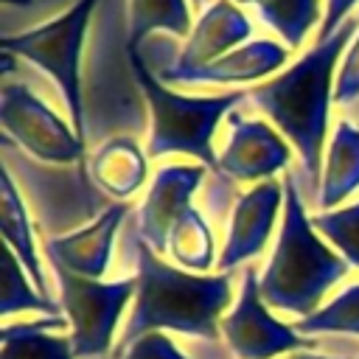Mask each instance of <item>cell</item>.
<instances>
[{"mask_svg": "<svg viewBox=\"0 0 359 359\" xmlns=\"http://www.w3.org/2000/svg\"><path fill=\"white\" fill-rule=\"evenodd\" d=\"M359 191V123L339 118L323 160V180L314 205L320 210L342 208V202Z\"/></svg>", "mask_w": 359, "mask_h": 359, "instance_id": "cell-17", "label": "cell"}, {"mask_svg": "<svg viewBox=\"0 0 359 359\" xmlns=\"http://www.w3.org/2000/svg\"><path fill=\"white\" fill-rule=\"evenodd\" d=\"M356 101H359V31L342 53V62L337 70V84H334V104L348 107Z\"/></svg>", "mask_w": 359, "mask_h": 359, "instance_id": "cell-26", "label": "cell"}, {"mask_svg": "<svg viewBox=\"0 0 359 359\" xmlns=\"http://www.w3.org/2000/svg\"><path fill=\"white\" fill-rule=\"evenodd\" d=\"M48 266L56 278L59 306L70 325L67 334L76 359H109L118 342L115 331L121 325V317L137 292L135 275L118 280H93L79 278L56 264Z\"/></svg>", "mask_w": 359, "mask_h": 359, "instance_id": "cell-6", "label": "cell"}, {"mask_svg": "<svg viewBox=\"0 0 359 359\" xmlns=\"http://www.w3.org/2000/svg\"><path fill=\"white\" fill-rule=\"evenodd\" d=\"M98 0H76L67 11L20 34H3V53L31 62L36 70L48 73L56 84L76 135L87 143L84 118V90H81V50Z\"/></svg>", "mask_w": 359, "mask_h": 359, "instance_id": "cell-5", "label": "cell"}, {"mask_svg": "<svg viewBox=\"0 0 359 359\" xmlns=\"http://www.w3.org/2000/svg\"><path fill=\"white\" fill-rule=\"evenodd\" d=\"M261 272L244 266L236 303L219 323L222 345L233 359H283L297 351H320V339L303 337L294 323H283L261 297Z\"/></svg>", "mask_w": 359, "mask_h": 359, "instance_id": "cell-7", "label": "cell"}, {"mask_svg": "<svg viewBox=\"0 0 359 359\" xmlns=\"http://www.w3.org/2000/svg\"><path fill=\"white\" fill-rule=\"evenodd\" d=\"M191 0H129V48H140V42L154 34L165 31L174 36H191L194 28Z\"/></svg>", "mask_w": 359, "mask_h": 359, "instance_id": "cell-22", "label": "cell"}, {"mask_svg": "<svg viewBox=\"0 0 359 359\" xmlns=\"http://www.w3.org/2000/svg\"><path fill=\"white\" fill-rule=\"evenodd\" d=\"M359 31V14L348 17L334 36L309 48L300 59L283 67L278 76L247 90V104H252L294 149L300 160L297 180L311 185L317 199L328 140V118L334 104L337 70L345 48Z\"/></svg>", "mask_w": 359, "mask_h": 359, "instance_id": "cell-1", "label": "cell"}, {"mask_svg": "<svg viewBox=\"0 0 359 359\" xmlns=\"http://www.w3.org/2000/svg\"><path fill=\"white\" fill-rule=\"evenodd\" d=\"M289 140L266 121L247 118L238 109L227 115V140L219 151L216 177H227L230 182H264L275 180V174L292 165Z\"/></svg>", "mask_w": 359, "mask_h": 359, "instance_id": "cell-9", "label": "cell"}, {"mask_svg": "<svg viewBox=\"0 0 359 359\" xmlns=\"http://www.w3.org/2000/svg\"><path fill=\"white\" fill-rule=\"evenodd\" d=\"M199 3H202V0H191V6H199Z\"/></svg>", "mask_w": 359, "mask_h": 359, "instance_id": "cell-30", "label": "cell"}, {"mask_svg": "<svg viewBox=\"0 0 359 359\" xmlns=\"http://www.w3.org/2000/svg\"><path fill=\"white\" fill-rule=\"evenodd\" d=\"M129 244L135 252L137 292L126 314V323L118 334V342L112 348V356L123 353L135 339L151 331L222 342L219 323L236 303L233 272H185L177 264H168L163 255H157L140 238L137 227L129 230Z\"/></svg>", "mask_w": 359, "mask_h": 359, "instance_id": "cell-2", "label": "cell"}, {"mask_svg": "<svg viewBox=\"0 0 359 359\" xmlns=\"http://www.w3.org/2000/svg\"><path fill=\"white\" fill-rule=\"evenodd\" d=\"M0 233H3V244L20 258V264L25 266V272L31 275V280L36 283V289L59 303L53 297V289H50V280H48V272L42 266V258H39V247L34 241V224H31V216H28V208H25V199L8 171V165L3 163V180H0Z\"/></svg>", "mask_w": 359, "mask_h": 359, "instance_id": "cell-16", "label": "cell"}, {"mask_svg": "<svg viewBox=\"0 0 359 359\" xmlns=\"http://www.w3.org/2000/svg\"><path fill=\"white\" fill-rule=\"evenodd\" d=\"M252 36V22L250 17L241 11L238 3L233 0H210L199 20L191 28V36L185 39L182 50L177 53L174 65L154 70L160 79L163 76H180L188 70H199L216 59H222L224 53L247 45Z\"/></svg>", "mask_w": 359, "mask_h": 359, "instance_id": "cell-13", "label": "cell"}, {"mask_svg": "<svg viewBox=\"0 0 359 359\" xmlns=\"http://www.w3.org/2000/svg\"><path fill=\"white\" fill-rule=\"evenodd\" d=\"M129 216H132L129 202H109L90 224H81L59 236H48L42 252L48 255V264L65 266L79 278L101 280L112 261L115 236Z\"/></svg>", "mask_w": 359, "mask_h": 359, "instance_id": "cell-12", "label": "cell"}, {"mask_svg": "<svg viewBox=\"0 0 359 359\" xmlns=\"http://www.w3.org/2000/svg\"><path fill=\"white\" fill-rule=\"evenodd\" d=\"M65 314L34 317L3 325V359H76Z\"/></svg>", "mask_w": 359, "mask_h": 359, "instance_id": "cell-18", "label": "cell"}, {"mask_svg": "<svg viewBox=\"0 0 359 359\" xmlns=\"http://www.w3.org/2000/svg\"><path fill=\"white\" fill-rule=\"evenodd\" d=\"M3 317L8 320L11 314H36V317H56L62 314V306L48 300L36 283L31 280V275L25 272V266L20 264V258L3 244V303H0Z\"/></svg>", "mask_w": 359, "mask_h": 359, "instance_id": "cell-23", "label": "cell"}, {"mask_svg": "<svg viewBox=\"0 0 359 359\" xmlns=\"http://www.w3.org/2000/svg\"><path fill=\"white\" fill-rule=\"evenodd\" d=\"M356 6H359V0H325V17H323V25L317 31V42H325L328 36H334V31L348 17H353Z\"/></svg>", "mask_w": 359, "mask_h": 359, "instance_id": "cell-27", "label": "cell"}, {"mask_svg": "<svg viewBox=\"0 0 359 359\" xmlns=\"http://www.w3.org/2000/svg\"><path fill=\"white\" fill-rule=\"evenodd\" d=\"M109 359H191V356H188V351H182V345L174 342L171 334L151 331V334H143L140 339H135L123 353L109 356Z\"/></svg>", "mask_w": 359, "mask_h": 359, "instance_id": "cell-25", "label": "cell"}, {"mask_svg": "<svg viewBox=\"0 0 359 359\" xmlns=\"http://www.w3.org/2000/svg\"><path fill=\"white\" fill-rule=\"evenodd\" d=\"M289 48L275 39H250L247 45L224 53L222 59L188 70L180 76H157L163 84H213V87H236V84H261L280 73L289 62Z\"/></svg>", "mask_w": 359, "mask_h": 359, "instance_id": "cell-14", "label": "cell"}, {"mask_svg": "<svg viewBox=\"0 0 359 359\" xmlns=\"http://www.w3.org/2000/svg\"><path fill=\"white\" fill-rule=\"evenodd\" d=\"M205 171L208 168L202 163H168L154 171V180L135 213V227L157 255L165 258L168 233L191 208V196L199 191Z\"/></svg>", "mask_w": 359, "mask_h": 359, "instance_id": "cell-11", "label": "cell"}, {"mask_svg": "<svg viewBox=\"0 0 359 359\" xmlns=\"http://www.w3.org/2000/svg\"><path fill=\"white\" fill-rule=\"evenodd\" d=\"M233 3L252 6L261 22L269 25L289 50H297L314 28L320 31L325 17L323 0H233Z\"/></svg>", "mask_w": 359, "mask_h": 359, "instance_id": "cell-21", "label": "cell"}, {"mask_svg": "<svg viewBox=\"0 0 359 359\" xmlns=\"http://www.w3.org/2000/svg\"><path fill=\"white\" fill-rule=\"evenodd\" d=\"M180 269L196 272V275H210L216 269L219 252H216V236L202 210L194 205L174 222L168 233V252H165Z\"/></svg>", "mask_w": 359, "mask_h": 359, "instance_id": "cell-20", "label": "cell"}, {"mask_svg": "<svg viewBox=\"0 0 359 359\" xmlns=\"http://www.w3.org/2000/svg\"><path fill=\"white\" fill-rule=\"evenodd\" d=\"M283 216V180H264L233 199L227 236L219 250L216 272H233L236 266L258 258Z\"/></svg>", "mask_w": 359, "mask_h": 359, "instance_id": "cell-10", "label": "cell"}, {"mask_svg": "<svg viewBox=\"0 0 359 359\" xmlns=\"http://www.w3.org/2000/svg\"><path fill=\"white\" fill-rule=\"evenodd\" d=\"M283 359H345V356H337L328 351H297V353H289Z\"/></svg>", "mask_w": 359, "mask_h": 359, "instance_id": "cell-28", "label": "cell"}, {"mask_svg": "<svg viewBox=\"0 0 359 359\" xmlns=\"http://www.w3.org/2000/svg\"><path fill=\"white\" fill-rule=\"evenodd\" d=\"M356 123H359V121H356Z\"/></svg>", "mask_w": 359, "mask_h": 359, "instance_id": "cell-31", "label": "cell"}, {"mask_svg": "<svg viewBox=\"0 0 359 359\" xmlns=\"http://www.w3.org/2000/svg\"><path fill=\"white\" fill-rule=\"evenodd\" d=\"M6 6H11V3H17V6H25V3H31V0H3Z\"/></svg>", "mask_w": 359, "mask_h": 359, "instance_id": "cell-29", "label": "cell"}, {"mask_svg": "<svg viewBox=\"0 0 359 359\" xmlns=\"http://www.w3.org/2000/svg\"><path fill=\"white\" fill-rule=\"evenodd\" d=\"M280 180L283 216L258 286L264 303L272 311L294 317L297 323L325 303L328 292L351 272V264L314 230L303 191L297 185V171L289 168Z\"/></svg>", "mask_w": 359, "mask_h": 359, "instance_id": "cell-3", "label": "cell"}, {"mask_svg": "<svg viewBox=\"0 0 359 359\" xmlns=\"http://www.w3.org/2000/svg\"><path fill=\"white\" fill-rule=\"evenodd\" d=\"M87 174L93 185H98L109 199L126 202L143 188L149 177V154L135 137L115 135L90 154Z\"/></svg>", "mask_w": 359, "mask_h": 359, "instance_id": "cell-15", "label": "cell"}, {"mask_svg": "<svg viewBox=\"0 0 359 359\" xmlns=\"http://www.w3.org/2000/svg\"><path fill=\"white\" fill-rule=\"evenodd\" d=\"M294 328L309 339H320V345L351 348L359 356V283L339 289L314 314L297 320Z\"/></svg>", "mask_w": 359, "mask_h": 359, "instance_id": "cell-19", "label": "cell"}, {"mask_svg": "<svg viewBox=\"0 0 359 359\" xmlns=\"http://www.w3.org/2000/svg\"><path fill=\"white\" fill-rule=\"evenodd\" d=\"M126 59H129L135 84L143 93L149 118H151L146 154L149 157L188 154L216 174L219 168V154L213 151L216 126L227 121V115L238 109V104H247V90H230V93H216V95L174 93L157 79L154 70L143 65L137 48L126 45Z\"/></svg>", "mask_w": 359, "mask_h": 359, "instance_id": "cell-4", "label": "cell"}, {"mask_svg": "<svg viewBox=\"0 0 359 359\" xmlns=\"http://www.w3.org/2000/svg\"><path fill=\"white\" fill-rule=\"evenodd\" d=\"M0 123L6 140H14L39 163L73 165L79 163L87 177V149L76 135L73 123H67L59 112H53L28 84L3 81L0 95Z\"/></svg>", "mask_w": 359, "mask_h": 359, "instance_id": "cell-8", "label": "cell"}, {"mask_svg": "<svg viewBox=\"0 0 359 359\" xmlns=\"http://www.w3.org/2000/svg\"><path fill=\"white\" fill-rule=\"evenodd\" d=\"M311 224L351 264V269H359V199L334 210L311 213Z\"/></svg>", "mask_w": 359, "mask_h": 359, "instance_id": "cell-24", "label": "cell"}]
</instances>
